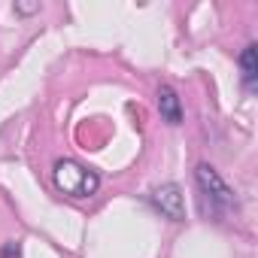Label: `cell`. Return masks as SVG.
<instances>
[{
	"label": "cell",
	"mask_w": 258,
	"mask_h": 258,
	"mask_svg": "<svg viewBox=\"0 0 258 258\" xmlns=\"http://www.w3.org/2000/svg\"><path fill=\"white\" fill-rule=\"evenodd\" d=\"M52 176H55L58 191H64V195H70V198H91V195L100 188V176H97L91 167H85V164H79V161H73V158H61V161L55 164Z\"/></svg>",
	"instance_id": "obj_1"
},
{
	"label": "cell",
	"mask_w": 258,
	"mask_h": 258,
	"mask_svg": "<svg viewBox=\"0 0 258 258\" xmlns=\"http://www.w3.org/2000/svg\"><path fill=\"white\" fill-rule=\"evenodd\" d=\"M195 179H198V188H201V195H204V204H210V213L222 216L225 210L234 207V191H231V185L219 176L216 167H210V164H198Z\"/></svg>",
	"instance_id": "obj_2"
},
{
	"label": "cell",
	"mask_w": 258,
	"mask_h": 258,
	"mask_svg": "<svg viewBox=\"0 0 258 258\" xmlns=\"http://www.w3.org/2000/svg\"><path fill=\"white\" fill-rule=\"evenodd\" d=\"M149 201H152V207H155L164 219H170V222H185V195H182V188H179L176 182L155 185V188L149 191Z\"/></svg>",
	"instance_id": "obj_3"
},
{
	"label": "cell",
	"mask_w": 258,
	"mask_h": 258,
	"mask_svg": "<svg viewBox=\"0 0 258 258\" xmlns=\"http://www.w3.org/2000/svg\"><path fill=\"white\" fill-rule=\"evenodd\" d=\"M158 109H161V118L167 124H179L182 121V106H179V97L170 85H161L158 88Z\"/></svg>",
	"instance_id": "obj_4"
},
{
	"label": "cell",
	"mask_w": 258,
	"mask_h": 258,
	"mask_svg": "<svg viewBox=\"0 0 258 258\" xmlns=\"http://www.w3.org/2000/svg\"><path fill=\"white\" fill-rule=\"evenodd\" d=\"M240 67H243V82L252 88L255 76H258V52H255V46H246L240 52Z\"/></svg>",
	"instance_id": "obj_5"
},
{
	"label": "cell",
	"mask_w": 258,
	"mask_h": 258,
	"mask_svg": "<svg viewBox=\"0 0 258 258\" xmlns=\"http://www.w3.org/2000/svg\"><path fill=\"white\" fill-rule=\"evenodd\" d=\"M4 258H22L19 243H7V246H4Z\"/></svg>",
	"instance_id": "obj_6"
},
{
	"label": "cell",
	"mask_w": 258,
	"mask_h": 258,
	"mask_svg": "<svg viewBox=\"0 0 258 258\" xmlns=\"http://www.w3.org/2000/svg\"><path fill=\"white\" fill-rule=\"evenodd\" d=\"M37 10H40V4H16V13H22V16H31Z\"/></svg>",
	"instance_id": "obj_7"
}]
</instances>
